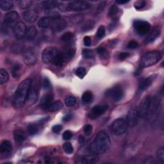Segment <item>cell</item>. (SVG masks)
Masks as SVG:
<instances>
[{
  "label": "cell",
  "mask_w": 164,
  "mask_h": 164,
  "mask_svg": "<svg viewBox=\"0 0 164 164\" xmlns=\"http://www.w3.org/2000/svg\"><path fill=\"white\" fill-rule=\"evenodd\" d=\"M110 146V139L105 131H100L89 146V151L94 154L105 153Z\"/></svg>",
  "instance_id": "6da1fadb"
},
{
  "label": "cell",
  "mask_w": 164,
  "mask_h": 164,
  "mask_svg": "<svg viewBox=\"0 0 164 164\" xmlns=\"http://www.w3.org/2000/svg\"><path fill=\"white\" fill-rule=\"evenodd\" d=\"M32 83V80L26 79L19 84L16 91H15L14 98V103L15 106L20 108L26 103Z\"/></svg>",
  "instance_id": "7a4b0ae2"
},
{
  "label": "cell",
  "mask_w": 164,
  "mask_h": 164,
  "mask_svg": "<svg viewBox=\"0 0 164 164\" xmlns=\"http://www.w3.org/2000/svg\"><path fill=\"white\" fill-rule=\"evenodd\" d=\"M162 54L158 51H150L146 53L140 61V66L142 67H149L153 66L160 60Z\"/></svg>",
  "instance_id": "3957f363"
},
{
  "label": "cell",
  "mask_w": 164,
  "mask_h": 164,
  "mask_svg": "<svg viewBox=\"0 0 164 164\" xmlns=\"http://www.w3.org/2000/svg\"><path fill=\"white\" fill-rule=\"evenodd\" d=\"M128 125L126 119L119 118L116 119L112 124V131L116 135H121L126 132Z\"/></svg>",
  "instance_id": "277c9868"
},
{
  "label": "cell",
  "mask_w": 164,
  "mask_h": 164,
  "mask_svg": "<svg viewBox=\"0 0 164 164\" xmlns=\"http://www.w3.org/2000/svg\"><path fill=\"white\" fill-rule=\"evenodd\" d=\"M19 19V14L17 12L10 11L5 14L4 18V22L2 25V31H6L8 29L14 27L17 24L16 22Z\"/></svg>",
  "instance_id": "5b68a950"
},
{
  "label": "cell",
  "mask_w": 164,
  "mask_h": 164,
  "mask_svg": "<svg viewBox=\"0 0 164 164\" xmlns=\"http://www.w3.org/2000/svg\"><path fill=\"white\" fill-rule=\"evenodd\" d=\"M151 100V97L150 96H147L140 102V104L137 109V114L139 118L144 119L148 115Z\"/></svg>",
  "instance_id": "8992f818"
},
{
  "label": "cell",
  "mask_w": 164,
  "mask_h": 164,
  "mask_svg": "<svg viewBox=\"0 0 164 164\" xmlns=\"http://www.w3.org/2000/svg\"><path fill=\"white\" fill-rule=\"evenodd\" d=\"M60 51L54 47H49L45 49L42 53V60L45 64L53 63L58 55Z\"/></svg>",
  "instance_id": "52a82bcc"
},
{
  "label": "cell",
  "mask_w": 164,
  "mask_h": 164,
  "mask_svg": "<svg viewBox=\"0 0 164 164\" xmlns=\"http://www.w3.org/2000/svg\"><path fill=\"white\" fill-rule=\"evenodd\" d=\"M136 32L140 35H144L150 32L151 25L144 20H135L133 24Z\"/></svg>",
  "instance_id": "ba28073f"
},
{
  "label": "cell",
  "mask_w": 164,
  "mask_h": 164,
  "mask_svg": "<svg viewBox=\"0 0 164 164\" xmlns=\"http://www.w3.org/2000/svg\"><path fill=\"white\" fill-rule=\"evenodd\" d=\"M106 96L111 98L115 102L121 101L124 96V90L120 87H114L109 89L106 93Z\"/></svg>",
  "instance_id": "9c48e42d"
},
{
  "label": "cell",
  "mask_w": 164,
  "mask_h": 164,
  "mask_svg": "<svg viewBox=\"0 0 164 164\" xmlns=\"http://www.w3.org/2000/svg\"><path fill=\"white\" fill-rule=\"evenodd\" d=\"M67 26V23L66 21L58 16L53 17L51 22L50 25V28L54 32H61L64 30Z\"/></svg>",
  "instance_id": "30bf717a"
},
{
  "label": "cell",
  "mask_w": 164,
  "mask_h": 164,
  "mask_svg": "<svg viewBox=\"0 0 164 164\" xmlns=\"http://www.w3.org/2000/svg\"><path fill=\"white\" fill-rule=\"evenodd\" d=\"M39 96V89L37 84H32L29 91L26 102L29 105H32L36 103Z\"/></svg>",
  "instance_id": "8fae6325"
},
{
  "label": "cell",
  "mask_w": 164,
  "mask_h": 164,
  "mask_svg": "<svg viewBox=\"0 0 164 164\" xmlns=\"http://www.w3.org/2000/svg\"><path fill=\"white\" fill-rule=\"evenodd\" d=\"M90 4L84 1H74L69 3V9L73 11H83L88 9Z\"/></svg>",
  "instance_id": "7c38bea8"
},
{
  "label": "cell",
  "mask_w": 164,
  "mask_h": 164,
  "mask_svg": "<svg viewBox=\"0 0 164 164\" xmlns=\"http://www.w3.org/2000/svg\"><path fill=\"white\" fill-rule=\"evenodd\" d=\"M106 105H97L94 106L89 114V118L90 119H96L103 115L107 110Z\"/></svg>",
  "instance_id": "4fadbf2b"
},
{
  "label": "cell",
  "mask_w": 164,
  "mask_h": 164,
  "mask_svg": "<svg viewBox=\"0 0 164 164\" xmlns=\"http://www.w3.org/2000/svg\"><path fill=\"white\" fill-rule=\"evenodd\" d=\"M26 30V26L25 23L22 22H17V24L13 28L14 35L18 39H21L22 38L25 36Z\"/></svg>",
  "instance_id": "5bb4252c"
},
{
  "label": "cell",
  "mask_w": 164,
  "mask_h": 164,
  "mask_svg": "<svg viewBox=\"0 0 164 164\" xmlns=\"http://www.w3.org/2000/svg\"><path fill=\"white\" fill-rule=\"evenodd\" d=\"M138 116L137 114V110L136 108H131L128 112L126 121L128 126L134 127L138 121Z\"/></svg>",
  "instance_id": "9a60e30c"
},
{
  "label": "cell",
  "mask_w": 164,
  "mask_h": 164,
  "mask_svg": "<svg viewBox=\"0 0 164 164\" xmlns=\"http://www.w3.org/2000/svg\"><path fill=\"white\" fill-rule=\"evenodd\" d=\"M22 60L26 65L31 66L36 64L37 61V57L33 52L26 51L23 54Z\"/></svg>",
  "instance_id": "2e32d148"
},
{
  "label": "cell",
  "mask_w": 164,
  "mask_h": 164,
  "mask_svg": "<svg viewBox=\"0 0 164 164\" xmlns=\"http://www.w3.org/2000/svg\"><path fill=\"white\" fill-rule=\"evenodd\" d=\"M22 17L26 22L28 23H33L38 18V13L34 9L28 10L23 12Z\"/></svg>",
  "instance_id": "e0dca14e"
},
{
  "label": "cell",
  "mask_w": 164,
  "mask_h": 164,
  "mask_svg": "<svg viewBox=\"0 0 164 164\" xmlns=\"http://www.w3.org/2000/svg\"><path fill=\"white\" fill-rule=\"evenodd\" d=\"M156 78H157V75L156 74H153V75H151V76L146 78L145 79H144L143 80L140 82L139 84V87H138L139 90L141 91H144L147 89L152 85L153 82L156 79Z\"/></svg>",
  "instance_id": "ac0fdd59"
},
{
  "label": "cell",
  "mask_w": 164,
  "mask_h": 164,
  "mask_svg": "<svg viewBox=\"0 0 164 164\" xmlns=\"http://www.w3.org/2000/svg\"><path fill=\"white\" fill-rule=\"evenodd\" d=\"M14 137L15 142L18 143H22L25 140L26 136L25 132L22 129H16L14 131Z\"/></svg>",
  "instance_id": "d6986e66"
},
{
  "label": "cell",
  "mask_w": 164,
  "mask_h": 164,
  "mask_svg": "<svg viewBox=\"0 0 164 164\" xmlns=\"http://www.w3.org/2000/svg\"><path fill=\"white\" fill-rule=\"evenodd\" d=\"M53 95L51 93L46 94H45L42 98L41 100L40 106L46 110V108L53 102Z\"/></svg>",
  "instance_id": "ffe728a7"
},
{
  "label": "cell",
  "mask_w": 164,
  "mask_h": 164,
  "mask_svg": "<svg viewBox=\"0 0 164 164\" xmlns=\"http://www.w3.org/2000/svg\"><path fill=\"white\" fill-rule=\"evenodd\" d=\"M161 33V30L160 27H156L147 37L146 40V44H150L154 42L160 36Z\"/></svg>",
  "instance_id": "44dd1931"
},
{
  "label": "cell",
  "mask_w": 164,
  "mask_h": 164,
  "mask_svg": "<svg viewBox=\"0 0 164 164\" xmlns=\"http://www.w3.org/2000/svg\"><path fill=\"white\" fill-rule=\"evenodd\" d=\"M80 163H85V164H93L98 162V158L96 157V154H90L83 156L80 159Z\"/></svg>",
  "instance_id": "7402d4cb"
},
{
  "label": "cell",
  "mask_w": 164,
  "mask_h": 164,
  "mask_svg": "<svg viewBox=\"0 0 164 164\" xmlns=\"http://www.w3.org/2000/svg\"><path fill=\"white\" fill-rule=\"evenodd\" d=\"M62 108H63V103H62L60 101H54V102H52L46 108V110L53 112L61 110Z\"/></svg>",
  "instance_id": "603a6c76"
},
{
  "label": "cell",
  "mask_w": 164,
  "mask_h": 164,
  "mask_svg": "<svg viewBox=\"0 0 164 164\" xmlns=\"http://www.w3.org/2000/svg\"><path fill=\"white\" fill-rule=\"evenodd\" d=\"M13 146L12 143L9 140H3L0 146V152L2 153H9L12 151Z\"/></svg>",
  "instance_id": "cb8c5ba5"
},
{
  "label": "cell",
  "mask_w": 164,
  "mask_h": 164,
  "mask_svg": "<svg viewBox=\"0 0 164 164\" xmlns=\"http://www.w3.org/2000/svg\"><path fill=\"white\" fill-rule=\"evenodd\" d=\"M159 106H160L159 99L157 98V97H154L153 98H151L150 110H149V113H148V114H154L158 110V108H159Z\"/></svg>",
  "instance_id": "d4e9b609"
},
{
  "label": "cell",
  "mask_w": 164,
  "mask_h": 164,
  "mask_svg": "<svg viewBox=\"0 0 164 164\" xmlns=\"http://www.w3.org/2000/svg\"><path fill=\"white\" fill-rule=\"evenodd\" d=\"M37 35V30L34 26H30L27 28L25 35L26 38L28 41H32Z\"/></svg>",
  "instance_id": "484cf974"
},
{
  "label": "cell",
  "mask_w": 164,
  "mask_h": 164,
  "mask_svg": "<svg viewBox=\"0 0 164 164\" xmlns=\"http://www.w3.org/2000/svg\"><path fill=\"white\" fill-rule=\"evenodd\" d=\"M59 3L57 1H44L41 3V6L46 10H52L58 6Z\"/></svg>",
  "instance_id": "4316f807"
},
{
  "label": "cell",
  "mask_w": 164,
  "mask_h": 164,
  "mask_svg": "<svg viewBox=\"0 0 164 164\" xmlns=\"http://www.w3.org/2000/svg\"><path fill=\"white\" fill-rule=\"evenodd\" d=\"M53 17L46 16L42 18L38 22V26L40 28H48L50 26Z\"/></svg>",
  "instance_id": "83f0119b"
},
{
  "label": "cell",
  "mask_w": 164,
  "mask_h": 164,
  "mask_svg": "<svg viewBox=\"0 0 164 164\" xmlns=\"http://www.w3.org/2000/svg\"><path fill=\"white\" fill-rule=\"evenodd\" d=\"M14 2L12 0H2L0 1V7L3 10L6 11L10 10L13 7Z\"/></svg>",
  "instance_id": "f1b7e54d"
},
{
  "label": "cell",
  "mask_w": 164,
  "mask_h": 164,
  "mask_svg": "<svg viewBox=\"0 0 164 164\" xmlns=\"http://www.w3.org/2000/svg\"><path fill=\"white\" fill-rule=\"evenodd\" d=\"M62 54L65 59V61H67L71 60L74 56L75 50L73 48H68L64 52H62Z\"/></svg>",
  "instance_id": "f546056e"
},
{
  "label": "cell",
  "mask_w": 164,
  "mask_h": 164,
  "mask_svg": "<svg viewBox=\"0 0 164 164\" xmlns=\"http://www.w3.org/2000/svg\"><path fill=\"white\" fill-rule=\"evenodd\" d=\"M9 79V74L4 69H0V84L2 85L5 84Z\"/></svg>",
  "instance_id": "4dcf8cb0"
},
{
  "label": "cell",
  "mask_w": 164,
  "mask_h": 164,
  "mask_svg": "<svg viewBox=\"0 0 164 164\" xmlns=\"http://www.w3.org/2000/svg\"><path fill=\"white\" fill-rule=\"evenodd\" d=\"M119 13V9L118 7L117 6L115 5H113L110 8V9H109L108 13V16L109 18H116V15L118 14Z\"/></svg>",
  "instance_id": "1f68e13d"
},
{
  "label": "cell",
  "mask_w": 164,
  "mask_h": 164,
  "mask_svg": "<svg viewBox=\"0 0 164 164\" xmlns=\"http://www.w3.org/2000/svg\"><path fill=\"white\" fill-rule=\"evenodd\" d=\"M92 98H93V94H92V93L90 91L85 92L82 97V101L84 103H90L92 100Z\"/></svg>",
  "instance_id": "d6a6232c"
},
{
  "label": "cell",
  "mask_w": 164,
  "mask_h": 164,
  "mask_svg": "<svg viewBox=\"0 0 164 164\" xmlns=\"http://www.w3.org/2000/svg\"><path fill=\"white\" fill-rule=\"evenodd\" d=\"M66 61H65V59L63 57V55H62V53H60L56 57V58L54 59V60L53 61V64L54 65H55L57 66H61L63 65V64Z\"/></svg>",
  "instance_id": "836d02e7"
},
{
  "label": "cell",
  "mask_w": 164,
  "mask_h": 164,
  "mask_svg": "<svg viewBox=\"0 0 164 164\" xmlns=\"http://www.w3.org/2000/svg\"><path fill=\"white\" fill-rule=\"evenodd\" d=\"M73 38V34L71 32H66L62 35L61 37V41L64 42H69Z\"/></svg>",
  "instance_id": "e575fe53"
},
{
  "label": "cell",
  "mask_w": 164,
  "mask_h": 164,
  "mask_svg": "<svg viewBox=\"0 0 164 164\" xmlns=\"http://www.w3.org/2000/svg\"><path fill=\"white\" fill-rule=\"evenodd\" d=\"M21 69V66L20 64H15L12 71V74L14 78H18L20 75V70Z\"/></svg>",
  "instance_id": "d590c367"
},
{
  "label": "cell",
  "mask_w": 164,
  "mask_h": 164,
  "mask_svg": "<svg viewBox=\"0 0 164 164\" xmlns=\"http://www.w3.org/2000/svg\"><path fill=\"white\" fill-rule=\"evenodd\" d=\"M19 6L22 9H27L32 5V1L29 0H21L18 2Z\"/></svg>",
  "instance_id": "8d00e7d4"
},
{
  "label": "cell",
  "mask_w": 164,
  "mask_h": 164,
  "mask_svg": "<svg viewBox=\"0 0 164 164\" xmlns=\"http://www.w3.org/2000/svg\"><path fill=\"white\" fill-rule=\"evenodd\" d=\"M29 134L31 135H34L38 132V126L37 124H30L28 128Z\"/></svg>",
  "instance_id": "74e56055"
},
{
  "label": "cell",
  "mask_w": 164,
  "mask_h": 164,
  "mask_svg": "<svg viewBox=\"0 0 164 164\" xmlns=\"http://www.w3.org/2000/svg\"><path fill=\"white\" fill-rule=\"evenodd\" d=\"M105 33H106L105 27L103 25H101L98 29V31L96 32V37L98 38H99V39H101V38H103L105 37Z\"/></svg>",
  "instance_id": "f35d334b"
},
{
  "label": "cell",
  "mask_w": 164,
  "mask_h": 164,
  "mask_svg": "<svg viewBox=\"0 0 164 164\" xmlns=\"http://www.w3.org/2000/svg\"><path fill=\"white\" fill-rule=\"evenodd\" d=\"M82 54L85 58L89 59V58H92L94 57V54L92 50H89V49H84L82 51Z\"/></svg>",
  "instance_id": "ab89813d"
},
{
  "label": "cell",
  "mask_w": 164,
  "mask_h": 164,
  "mask_svg": "<svg viewBox=\"0 0 164 164\" xmlns=\"http://www.w3.org/2000/svg\"><path fill=\"white\" fill-rule=\"evenodd\" d=\"M63 150L67 154H71L73 153V147L72 144L69 142H66L63 145Z\"/></svg>",
  "instance_id": "60d3db41"
},
{
  "label": "cell",
  "mask_w": 164,
  "mask_h": 164,
  "mask_svg": "<svg viewBox=\"0 0 164 164\" xmlns=\"http://www.w3.org/2000/svg\"><path fill=\"white\" fill-rule=\"evenodd\" d=\"M65 103L67 106H73L76 103V99L73 96H69L65 99Z\"/></svg>",
  "instance_id": "b9f144b4"
},
{
  "label": "cell",
  "mask_w": 164,
  "mask_h": 164,
  "mask_svg": "<svg viewBox=\"0 0 164 164\" xmlns=\"http://www.w3.org/2000/svg\"><path fill=\"white\" fill-rule=\"evenodd\" d=\"M75 73L80 78H83L84 76L86 75V70L83 67H79L76 69Z\"/></svg>",
  "instance_id": "7bdbcfd3"
},
{
  "label": "cell",
  "mask_w": 164,
  "mask_h": 164,
  "mask_svg": "<svg viewBox=\"0 0 164 164\" xmlns=\"http://www.w3.org/2000/svg\"><path fill=\"white\" fill-rule=\"evenodd\" d=\"M157 158L159 162L163 163L164 162V149L163 147H160L157 152Z\"/></svg>",
  "instance_id": "ee69618b"
},
{
  "label": "cell",
  "mask_w": 164,
  "mask_h": 164,
  "mask_svg": "<svg viewBox=\"0 0 164 164\" xmlns=\"http://www.w3.org/2000/svg\"><path fill=\"white\" fill-rule=\"evenodd\" d=\"M42 87L44 88V89H46V90H48L51 88V82L48 78H45L44 79L43 83H42Z\"/></svg>",
  "instance_id": "f6af8a7d"
},
{
  "label": "cell",
  "mask_w": 164,
  "mask_h": 164,
  "mask_svg": "<svg viewBox=\"0 0 164 164\" xmlns=\"http://www.w3.org/2000/svg\"><path fill=\"white\" fill-rule=\"evenodd\" d=\"M97 52L101 57H106L107 56V51L105 47L100 46L97 49Z\"/></svg>",
  "instance_id": "bcb514c9"
},
{
  "label": "cell",
  "mask_w": 164,
  "mask_h": 164,
  "mask_svg": "<svg viewBox=\"0 0 164 164\" xmlns=\"http://www.w3.org/2000/svg\"><path fill=\"white\" fill-rule=\"evenodd\" d=\"M58 9L62 11V12H66V11H69V3L66 4L64 2H62V3H59L58 6Z\"/></svg>",
  "instance_id": "7dc6e473"
},
{
  "label": "cell",
  "mask_w": 164,
  "mask_h": 164,
  "mask_svg": "<svg viewBox=\"0 0 164 164\" xmlns=\"http://www.w3.org/2000/svg\"><path fill=\"white\" fill-rule=\"evenodd\" d=\"M94 23L92 21H89L87 22H86L85 24L83 25V30H84L85 32H87V31H89L90 30H91L93 27H94Z\"/></svg>",
  "instance_id": "c3c4849f"
},
{
  "label": "cell",
  "mask_w": 164,
  "mask_h": 164,
  "mask_svg": "<svg viewBox=\"0 0 164 164\" xmlns=\"http://www.w3.org/2000/svg\"><path fill=\"white\" fill-rule=\"evenodd\" d=\"M146 5V2L145 1H137L135 3V8L137 10H140L142 9Z\"/></svg>",
  "instance_id": "681fc988"
},
{
  "label": "cell",
  "mask_w": 164,
  "mask_h": 164,
  "mask_svg": "<svg viewBox=\"0 0 164 164\" xmlns=\"http://www.w3.org/2000/svg\"><path fill=\"white\" fill-rule=\"evenodd\" d=\"M84 133L87 135H90L92 134V126L90 124H86L84 126Z\"/></svg>",
  "instance_id": "f907efd6"
},
{
  "label": "cell",
  "mask_w": 164,
  "mask_h": 164,
  "mask_svg": "<svg viewBox=\"0 0 164 164\" xmlns=\"http://www.w3.org/2000/svg\"><path fill=\"white\" fill-rule=\"evenodd\" d=\"M139 46L138 42L135 41H134V40H132V41H130L128 44V48L130 49H131V50H134V49H136Z\"/></svg>",
  "instance_id": "816d5d0a"
},
{
  "label": "cell",
  "mask_w": 164,
  "mask_h": 164,
  "mask_svg": "<svg viewBox=\"0 0 164 164\" xmlns=\"http://www.w3.org/2000/svg\"><path fill=\"white\" fill-rule=\"evenodd\" d=\"M73 136V134H72V132L71 131H69V130H66L64 132V134H63V135H62V137H63V138L64 140H70L71 138Z\"/></svg>",
  "instance_id": "f5cc1de1"
},
{
  "label": "cell",
  "mask_w": 164,
  "mask_h": 164,
  "mask_svg": "<svg viewBox=\"0 0 164 164\" xmlns=\"http://www.w3.org/2000/svg\"><path fill=\"white\" fill-rule=\"evenodd\" d=\"M144 163H149V164H157L158 162L153 157H149V158H147L144 161Z\"/></svg>",
  "instance_id": "db71d44e"
},
{
  "label": "cell",
  "mask_w": 164,
  "mask_h": 164,
  "mask_svg": "<svg viewBox=\"0 0 164 164\" xmlns=\"http://www.w3.org/2000/svg\"><path fill=\"white\" fill-rule=\"evenodd\" d=\"M83 42L86 46H90L92 44L91 38L89 36H85L83 38Z\"/></svg>",
  "instance_id": "11a10c76"
},
{
  "label": "cell",
  "mask_w": 164,
  "mask_h": 164,
  "mask_svg": "<svg viewBox=\"0 0 164 164\" xmlns=\"http://www.w3.org/2000/svg\"><path fill=\"white\" fill-rule=\"evenodd\" d=\"M130 53H127V52H122V53H121L119 54V60H123L124 59L127 58L128 57H129L130 56Z\"/></svg>",
  "instance_id": "9f6ffc18"
},
{
  "label": "cell",
  "mask_w": 164,
  "mask_h": 164,
  "mask_svg": "<svg viewBox=\"0 0 164 164\" xmlns=\"http://www.w3.org/2000/svg\"><path fill=\"white\" fill-rule=\"evenodd\" d=\"M62 129V125H60V124H57L55 125V126H54L52 128V131L53 132L55 133V134H58V133H59Z\"/></svg>",
  "instance_id": "6f0895ef"
},
{
  "label": "cell",
  "mask_w": 164,
  "mask_h": 164,
  "mask_svg": "<svg viewBox=\"0 0 164 164\" xmlns=\"http://www.w3.org/2000/svg\"><path fill=\"white\" fill-rule=\"evenodd\" d=\"M105 4H106V2H101L98 7V12H100L101 11H103V10L104 9V8L105 6Z\"/></svg>",
  "instance_id": "680465c9"
},
{
  "label": "cell",
  "mask_w": 164,
  "mask_h": 164,
  "mask_svg": "<svg viewBox=\"0 0 164 164\" xmlns=\"http://www.w3.org/2000/svg\"><path fill=\"white\" fill-rule=\"evenodd\" d=\"M71 119H72V114L69 113V114H67L65 117H64L63 121L65 122H67V121H69Z\"/></svg>",
  "instance_id": "91938a15"
},
{
  "label": "cell",
  "mask_w": 164,
  "mask_h": 164,
  "mask_svg": "<svg viewBox=\"0 0 164 164\" xmlns=\"http://www.w3.org/2000/svg\"><path fill=\"white\" fill-rule=\"evenodd\" d=\"M129 2L130 1H128V0H127V1H123V0H122V1H116V3L118 4H126Z\"/></svg>",
  "instance_id": "94428289"
},
{
  "label": "cell",
  "mask_w": 164,
  "mask_h": 164,
  "mask_svg": "<svg viewBox=\"0 0 164 164\" xmlns=\"http://www.w3.org/2000/svg\"><path fill=\"white\" fill-rule=\"evenodd\" d=\"M78 140H79V142L80 143H83L85 141V138H84V137L83 136H80Z\"/></svg>",
  "instance_id": "6125c7cd"
}]
</instances>
